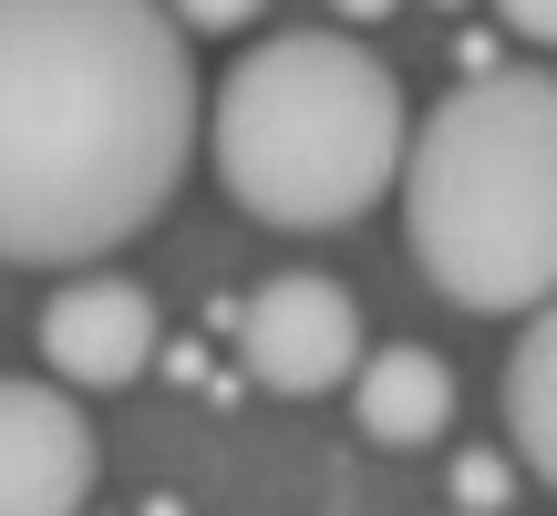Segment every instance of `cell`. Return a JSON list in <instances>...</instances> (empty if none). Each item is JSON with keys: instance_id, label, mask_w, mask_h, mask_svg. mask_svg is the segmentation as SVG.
<instances>
[{"instance_id": "obj_1", "label": "cell", "mask_w": 557, "mask_h": 516, "mask_svg": "<svg viewBox=\"0 0 557 516\" xmlns=\"http://www.w3.org/2000/svg\"><path fill=\"white\" fill-rule=\"evenodd\" d=\"M197 145L165 0H0V258L83 269L156 228Z\"/></svg>"}, {"instance_id": "obj_2", "label": "cell", "mask_w": 557, "mask_h": 516, "mask_svg": "<svg viewBox=\"0 0 557 516\" xmlns=\"http://www.w3.org/2000/svg\"><path fill=\"white\" fill-rule=\"evenodd\" d=\"M403 248L455 310L557 299V73H465L403 156Z\"/></svg>"}, {"instance_id": "obj_3", "label": "cell", "mask_w": 557, "mask_h": 516, "mask_svg": "<svg viewBox=\"0 0 557 516\" xmlns=\"http://www.w3.org/2000/svg\"><path fill=\"white\" fill-rule=\"evenodd\" d=\"M207 156L259 228H351L382 186H403L413 114L361 41L278 32L227 62L207 103Z\"/></svg>"}, {"instance_id": "obj_4", "label": "cell", "mask_w": 557, "mask_h": 516, "mask_svg": "<svg viewBox=\"0 0 557 516\" xmlns=\"http://www.w3.org/2000/svg\"><path fill=\"white\" fill-rule=\"evenodd\" d=\"M238 361H248V382H259V393L310 403V393H331V382H351L372 352H361L351 290H341V279L289 269V279H269L259 299H238Z\"/></svg>"}, {"instance_id": "obj_5", "label": "cell", "mask_w": 557, "mask_h": 516, "mask_svg": "<svg viewBox=\"0 0 557 516\" xmlns=\"http://www.w3.org/2000/svg\"><path fill=\"white\" fill-rule=\"evenodd\" d=\"M94 423L62 382H0V516H83Z\"/></svg>"}, {"instance_id": "obj_6", "label": "cell", "mask_w": 557, "mask_h": 516, "mask_svg": "<svg viewBox=\"0 0 557 516\" xmlns=\"http://www.w3.org/2000/svg\"><path fill=\"white\" fill-rule=\"evenodd\" d=\"M165 331H156V299L135 279H73V290L41 299V361H52L73 393H124L135 372H156Z\"/></svg>"}, {"instance_id": "obj_7", "label": "cell", "mask_w": 557, "mask_h": 516, "mask_svg": "<svg viewBox=\"0 0 557 516\" xmlns=\"http://www.w3.org/2000/svg\"><path fill=\"white\" fill-rule=\"evenodd\" d=\"M351 414H361L372 444H434L444 423H455V372H444L423 341H382L351 372Z\"/></svg>"}, {"instance_id": "obj_8", "label": "cell", "mask_w": 557, "mask_h": 516, "mask_svg": "<svg viewBox=\"0 0 557 516\" xmlns=\"http://www.w3.org/2000/svg\"><path fill=\"white\" fill-rule=\"evenodd\" d=\"M506 423H517V455L557 486V299L527 310L517 361H506Z\"/></svg>"}, {"instance_id": "obj_9", "label": "cell", "mask_w": 557, "mask_h": 516, "mask_svg": "<svg viewBox=\"0 0 557 516\" xmlns=\"http://www.w3.org/2000/svg\"><path fill=\"white\" fill-rule=\"evenodd\" d=\"M506 455H455V516H496L506 506Z\"/></svg>"}, {"instance_id": "obj_10", "label": "cell", "mask_w": 557, "mask_h": 516, "mask_svg": "<svg viewBox=\"0 0 557 516\" xmlns=\"http://www.w3.org/2000/svg\"><path fill=\"white\" fill-rule=\"evenodd\" d=\"M165 11H176L186 32H238V21H259V0H165Z\"/></svg>"}, {"instance_id": "obj_11", "label": "cell", "mask_w": 557, "mask_h": 516, "mask_svg": "<svg viewBox=\"0 0 557 516\" xmlns=\"http://www.w3.org/2000/svg\"><path fill=\"white\" fill-rule=\"evenodd\" d=\"M496 11H506V21H517V32H527V41H557V0H496Z\"/></svg>"}, {"instance_id": "obj_12", "label": "cell", "mask_w": 557, "mask_h": 516, "mask_svg": "<svg viewBox=\"0 0 557 516\" xmlns=\"http://www.w3.org/2000/svg\"><path fill=\"white\" fill-rule=\"evenodd\" d=\"M341 11H351V21H382V11H393V0H341Z\"/></svg>"}, {"instance_id": "obj_13", "label": "cell", "mask_w": 557, "mask_h": 516, "mask_svg": "<svg viewBox=\"0 0 557 516\" xmlns=\"http://www.w3.org/2000/svg\"><path fill=\"white\" fill-rule=\"evenodd\" d=\"M444 11H455V0H444Z\"/></svg>"}]
</instances>
